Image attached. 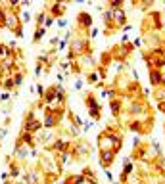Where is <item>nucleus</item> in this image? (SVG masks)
<instances>
[{
	"label": "nucleus",
	"mask_w": 165,
	"mask_h": 184,
	"mask_svg": "<svg viewBox=\"0 0 165 184\" xmlns=\"http://www.w3.org/2000/svg\"><path fill=\"white\" fill-rule=\"evenodd\" d=\"M39 127H40V123H39V121H35L33 115H31L29 121H27V130H39Z\"/></svg>",
	"instance_id": "nucleus-1"
},
{
	"label": "nucleus",
	"mask_w": 165,
	"mask_h": 184,
	"mask_svg": "<svg viewBox=\"0 0 165 184\" xmlns=\"http://www.w3.org/2000/svg\"><path fill=\"white\" fill-rule=\"evenodd\" d=\"M111 159H113V151L106 150L104 154H102V163H104V165H110V163H111Z\"/></svg>",
	"instance_id": "nucleus-2"
},
{
	"label": "nucleus",
	"mask_w": 165,
	"mask_h": 184,
	"mask_svg": "<svg viewBox=\"0 0 165 184\" xmlns=\"http://www.w3.org/2000/svg\"><path fill=\"white\" fill-rule=\"evenodd\" d=\"M115 21L117 23L125 21V14H123V10H119V8H115Z\"/></svg>",
	"instance_id": "nucleus-3"
},
{
	"label": "nucleus",
	"mask_w": 165,
	"mask_h": 184,
	"mask_svg": "<svg viewBox=\"0 0 165 184\" xmlns=\"http://www.w3.org/2000/svg\"><path fill=\"white\" fill-rule=\"evenodd\" d=\"M81 21L85 25H90V15L89 14H81Z\"/></svg>",
	"instance_id": "nucleus-4"
}]
</instances>
